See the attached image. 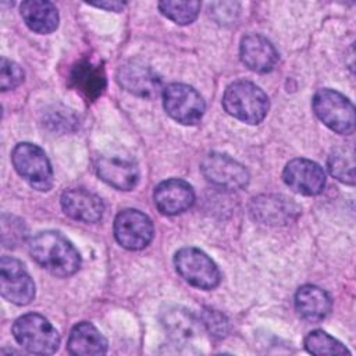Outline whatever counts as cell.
Instances as JSON below:
<instances>
[{"label": "cell", "instance_id": "cell-26", "mask_svg": "<svg viewBox=\"0 0 356 356\" xmlns=\"http://www.w3.org/2000/svg\"><path fill=\"white\" fill-rule=\"evenodd\" d=\"M26 236V227L24 221L17 217L3 214L1 217V239L6 248H15Z\"/></svg>", "mask_w": 356, "mask_h": 356}, {"label": "cell", "instance_id": "cell-3", "mask_svg": "<svg viewBox=\"0 0 356 356\" xmlns=\"http://www.w3.org/2000/svg\"><path fill=\"white\" fill-rule=\"evenodd\" d=\"M13 335L24 349L36 355H51L60 346L57 330L38 313L18 317L13 324Z\"/></svg>", "mask_w": 356, "mask_h": 356}, {"label": "cell", "instance_id": "cell-4", "mask_svg": "<svg viewBox=\"0 0 356 356\" xmlns=\"http://www.w3.org/2000/svg\"><path fill=\"white\" fill-rule=\"evenodd\" d=\"M312 107L317 118L331 131L349 135L355 129V107L348 97L334 89H320L314 93Z\"/></svg>", "mask_w": 356, "mask_h": 356}, {"label": "cell", "instance_id": "cell-5", "mask_svg": "<svg viewBox=\"0 0 356 356\" xmlns=\"http://www.w3.org/2000/svg\"><path fill=\"white\" fill-rule=\"evenodd\" d=\"M15 171L33 188L47 192L53 186V170L43 149L38 145L22 142L11 153Z\"/></svg>", "mask_w": 356, "mask_h": 356}, {"label": "cell", "instance_id": "cell-6", "mask_svg": "<svg viewBox=\"0 0 356 356\" xmlns=\"http://www.w3.org/2000/svg\"><path fill=\"white\" fill-rule=\"evenodd\" d=\"M177 273L191 285L213 289L220 284L221 274L216 263L197 248H182L174 256Z\"/></svg>", "mask_w": 356, "mask_h": 356}, {"label": "cell", "instance_id": "cell-2", "mask_svg": "<svg viewBox=\"0 0 356 356\" xmlns=\"http://www.w3.org/2000/svg\"><path fill=\"white\" fill-rule=\"evenodd\" d=\"M225 111L246 124H260L270 108L267 95L253 82L236 81L231 83L222 96Z\"/></svg>", "mask_w": 356, "mask_h": 356}, {"label": "cell", "instance_id": "cell-17", "mask_svg": "<svg viewBox=\"0 0 356 356\" xmlns=\"http://www.w3.org/2000/svg\"><path fill=\"white\" fill-rule=\"evenodd\" d=\"M63 211L72 220L86 224L97 222L103 217L104 204L102 199L85 189H68L61 195Z\"/></svg>", "mask_w": 356, "mask_h": 356}, {"label": "cell", "instance_id": "cell-13", "mask_svg": "<svg viewBox=\"0 0 356 356\" xmlns=\"http://www.w3.org/2000/svg\"><path fill=\"white\" fill-rule=\"evenodd\" d=\"M282 179L289 189L305 196L318 195L325 186L324 170L307 159L291 160L282 171Z\"/></svg>", "mask_w": 356, "mask_h": 356}, {"label": "cell", "instance_id": "cell-22", "mask_svg": "<svg viewBox=\"0 0 356 356\" xmlns=\"http://www.w3.org/2000/svg\"><path fill=\"white\" fill-rule=\"evenodd\" d=\"M161 324L167 334L175 341H189L196 337L200 328V321L188 309L171 306L161 312Z\"/></svg>", "mask_w": 356, "mask_h": 356}, {"label": "cell", "instance_id": "cell-16", "mask_svg": "<svg viewBox=\"0 0 356 356\" xmlns=\"http://www.w3.org/2000/svg\"><path fill=\"white\" fill-rule=\"evenodd\" d=\"M70 85L79 92L85 99L93 102L106 89V72L102 64L90 58H81L76 61L68 75Z\"/></svg>", "mask_w": 356, "mask_h": 356}, {"label": "cell", "instance_id": "cell-21", "mask_svg": "<svg viewBox=\"0 0 356 356\" xmlns=\"http://www.w3.org/2000/svg\"><path fill=\"white\" fill-rule=\"evenodd\" d=\"M26 26L36 33H51L58 26V11L56 6L44 0H28L19 7Z\"/></svg>", "mask_w": 356, "mask_h": 356}, {"label": "cell", "instance_id": "cell-29", "mask_svg": "<svg viewBox=\"0 0 356 356\" xmlns=\"http://www.w3.org/2000/svg\"><path fill=\"white\" fill-rule=\"evenodd\" d=\"M90 6H95V7H99V8H104V10H108V11H121L125 6V3H121V1H117V0H108V1H100V3H90Z\"/></svg>", "mask_w": 356, "mask_h": 356}, {"label": "cell", "instance_id": "cell-20", "mask_svg": "<svg viewBox=\"0 0 356 356\" xmlns=\"http://www.w3.org/2000/svg\"><path fill=\"white\" fill-rule=\"evenodd\" d=\"M67 349L76 356L104 355L107 352V341L92 323L81 321L71 330Z\"/></svg>", "mask_w": 356, "mask_h": 356}, {"label": "cell", "instance_id": "cell-23", "mask_svg": "<svg viewBox=\"0 0 356 356\" xmlns=\"http://www.w3.org/2000/svg\"><path fill=\"white\" fill-rule=\"evenodd\" d=\"M327 165L330 174L338 181L348 185L355 184V153L352 146L335 147L328 156Z\"/></svg>", "mask_w": 356, "mask_h": 356}, {"label": "cell", "instance_id": "cell-18", "mask_svg": "<svg viewBox=\"0 0 356 356\" xmlns=\"http://www.w3.org/2000/svg\"><path fill=\"white\" fill-rule=\"evenodd\" d=\"M96 171L102 181L120 191H131L139 181V170L135 163L121 157H100Z\"/></svg>", "mask_w": 356, "mask_h": 356}, {"label": "cell", "instance_id": "cell-19", "mask_svg": "<svg viewBox=\"0 0 356 356\" xmlns=\"http://www.w3.org/2000/svg\"><path fill=\"white\" fill-rule=\"evenodd\" d=\"M295 307L303 320L317 323L328 316L331 299L324 289L316 285H303L296 291Z\"/></svg>", "mask_w": 356, "mask_h": 356}, {"label": "cell", "instance_id": "cell-28", "mask_svg": "<svg viewBox=\"0 0 356 356\" xmlns=\"http://www.w3.org/2000/svg\"><path fill=\"white\" fill-rule=\"evenodd\" d=\"M202 321L204 327L214 335V337H225L228 331V320L224 314L217 310L206 309L202 314Z\"/></svg>", "mask_w": 356, "mask_h": 356}, {"label": "cell", "instance_id": "cell-12", "mask_svg": "<svg viewBox=\"0 0 356 356\" xmlns=\"http://www.w3.org/2000/svg\"><path fill=\"white\" fill-rule=\"evenodd\" d=\"M249 211L256 221L278 227L295 221L300 214V206L284 195H260L252 199Z\"/></svg>", "mask_w": 356, "mask_h": 356}, {"label": "cell", "instance_id": "cell-15", "mask_svg": "<svg viewBox=\"0 0 356 356\" xmlns=\"http://www.w3.org/2000/svg\"><path fill=\"white\" fill-rule=\"evenodd\" d=\"M242 63L252 71L266 74L274 70L278 63V51L268 39L250 33L242 38L239 46Z\"/></svg>", "mask_w": 356, "mask_h": 356}, {"label": "cell", "instance_id": "cell-1", "mask_svg": "<svg viewBox=\"0 0 356 356\" xmlns=\"http://www.w3.org/2000/svg\"><path fill=\"white\" fill-rule=\"evenodd\" d=\"M28 248L31 257L56 277H70L79 270V252L57 231L38 232L29 241Z\"/></svg>", "mask_w": 356, "mask_h": 356}, {"label": "cell", "instance_id": "cell-9", "mask_svg": "<svg viewBox=\"0 0 356 356\" xmlns=\"http://www.w3.org/2000/svg\"><path fill=\"white\" fill-rule=\"evenodd\" d=\"M153 222L142 211L125 209L114 220V236L117 242L129 250L146 248L153 238Z\"/></svg>", "mask_w": 356, "mask_h": 356}, {"label": "cell", "instance_id": "cell-10", "mask_svg": "<svg viewBox=\"0 0 356 356\" xmlns=\"http://www.w3.org/2000/svg\"><path fill=\"white\" fill-rule=\"evenodd\" d=\"M0 291L8 302L22 306L35 298V284L24 264L10 256L0 260Z\"/></svg>", "mask_w": 356, "mask_h": 356}, {"label": "cell", "instance_id": "cell-11", "mask_svg": "<svg viewBox=\"0 0 356 356\" xmlns=\"http://www.w3.org/2000/svg\"><path fill=\"white\" fill-rule=\"evenodd\" d=\"M117 82L127 92L145 99L156 97L163 92L159 75L140 60L122 63L117 71Z\"/></svg>", "mask_w": 356, "mask_h": 356}, {"label": "cell", "instance_id": "cell-7", "mask_svg": "<svg viewBox=\"0 0 356 356\" xmlns=\"http://www.w3.org/2000/svg\"><path fill=\"white\" fill-rule=\"evenodd\" d=\"M163 106L165 113L179 124H197L206 110L200 93L185 83H171L163 89Z\"/></svg>", "mask_w": 356, "mask_h": 356}, {"label": "cell", "instance_id": "cell-25", "mask_svg": "<svg viewBox=\"0 0 356 356\" xmlns=\"http://www.w3.org/2000/svg\"><path fill=\"white\" fill-rule=\"evenodd\" d=\"M160 13L178 25H188L193 22L200 11L199 1H160Z\"/></svg>", "mask_w": 356, "mask_h": 356}, {"label": "cell", "instance_id": "cell-24", "mask_svg": "<svg viewBox=\"0 0 356 356\" xmlns=\"http://www.w3.org/2000/svg\"><path fill=\"white\" fill-rule=\"evenodd\" d=\"M305 348L313 355H348L349 350L323 330H314L305 338Z\"/></svg>", "mask_w": 356, "mask_h": 356}, {"label": "cell", "instance_id": "cell-14", "mask_svg": "<svg viewBox=\"0 0 356 356\" xmlns=\"http://www.w3.org/2000/svg\"><path fill=\"white\" fill-rule=\"evenodd\" d=\"M153 199L161 214L175 216L184 213L193 204L195 193L186 181L171 178L156 186Z\"/></svg>", "mask_w": 356, "mask_h": 356}, {"label": "cell", "instance_id": "cell-27", "mask_svg": "<svg viewBox=\"0 0 356 356\" xmlns=\"http://www.w3.org/2000/svg\"><path fill=\"white\" fill-rule=\"evenodd\" d=\"M24 82V71L22 68L7 58H1L0 63V88L1 90H10L17 88Z\"/></svg>", "mask_w": 356, "mask_h": 356}, {"label": "cell", "instance_id": "cell-8", "mask_svg": "<svg viewBox=\"0 0 356 356\" xmlns=\"http://www.w3.org/2000/svg\"><path fill=\"white\" fill-rule=\"evenodd\" d=\"M200 171L204 178L216 186L229 191H238L249 184L248 170L232 157L211 152L200 163Z\"/></svg>", "mask_w": 356, "mask_h": 356}]
</instances>
